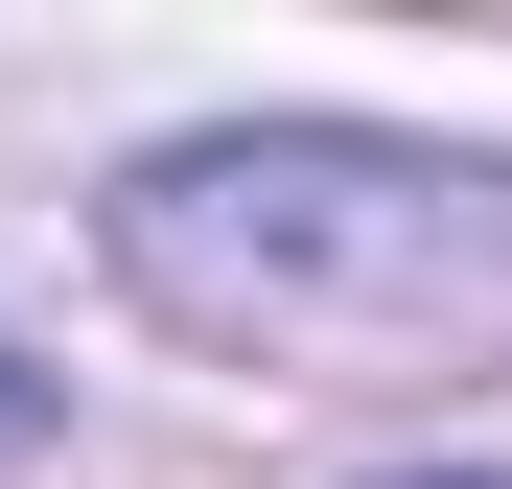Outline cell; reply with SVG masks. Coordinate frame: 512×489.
I'll use <instances>...</instances> for the list:
<instances>
[{
	"label": "cell",
	"mask_w": 512,
	"mask_h": 489,
	"mask_svg": "<svg viewBox=\"0 0 512 489\" xmlns=\"http://www.w3.org/2000/svg\"><path fill=\"white\" fill-rule=\"evenodd\" d=\"M117 280L210 350H443V326H512V163L350 140V117L163 140L117 187Z\"/></svg>",
	"instance_id": "1"
},
{
	"label": "cell",
	"mask_w": 512,
	"mask_h": 489,
	"mask_svg": "<svg viewBox=\"0 0 512 489\" xmlns=\"http://www.w3.org/2000/svg\"><path fill=\"white\" fill-rule=\"evenodd\" d=\"M0 443H47V373H24V350H0Z\"/></svg>",
	"instance_id": "2"
},
{
	"label": "cell",
	"mask_w": 512,
	"mask_h": 489,
	"mask_svg": "<svg viewBox=\"0 0 512 489\" xmlns=\"http://www.w3.org/2000/svg\"><path fill=\"white\" fill-rule=\"evenodd\" d=\"M396 489H489V466H396Z\"/></svg>",
	"instance_id": "3"
}]
</instances>
